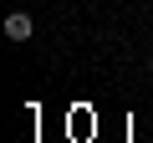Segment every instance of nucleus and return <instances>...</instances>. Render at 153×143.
Segmentation results:
<instances>
[{
	"instance_id": "obj_1",
	"label": "nucleus",
	"mask_w": 153,
	"mask_h": 143,
	"mask_svg": "<svg viewBox=\"0 0 153 143\" xmlns=\"http://www.w3.org/2000/svg\"><path fill=\"white\" fill-rule=\"evenodd\" d=\"M31 31H36V21H31L26 10H16V16H5V41H31Z\"/></svg>"
},
{
	"instance_id": "obj_2",
	"label": "nucleus",
	"mask_w": 153,
	"mask_h": 143,
	"mask_svg": "<svg viewBox=\"0 0 153 143\" xmlns=\"http://www.w3.org/2000/svg\"><path fill=\"white\" fill-rule=\"evenodd\" d=\"M148 72H153V56H148Z\"/></svg>"
}]
</instances>
